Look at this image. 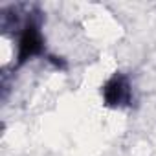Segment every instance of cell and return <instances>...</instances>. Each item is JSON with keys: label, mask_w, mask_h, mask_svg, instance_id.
Instances as JSON below:
<instances>
[{"label": "cell", "mask_w": 156, "mask_h": 156, "mask_svg": "<svg viewBox=\"0 0 156 156\" xmlns=\"http://www.w3.org/2000/svg\"><path fill=\"white\" fill-rule=\"evenodd\" d=\"M130 98H132L130 85L123 73H114L103 87V99L108 107H114V108L127 107L130 103Z\"/></svg>", "instance_id": "1"}, {"label": "cell", "mask_w": 156, "mask_h": 156, "mask_svg": "<svg viewBox=\"0 0 156 156\" xmlns=\"http://www.w3.org/2000/svg\"><path fill=\"white\" fill-rule=\"evenodd\" d=\"M42 50H44V39L41 35L39 26L35 22H28L19 41V64H24L31 57L42 53Z\"/></svg>", "instance_id": "2"}]
</instances>
